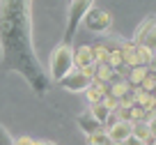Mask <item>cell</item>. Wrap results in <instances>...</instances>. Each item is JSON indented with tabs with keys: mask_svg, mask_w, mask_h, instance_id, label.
Masks as SVG:
<instances>
[{
	"mask_svg": "<svg viewBox=\"0 0 156 145\" xmlns=\"http://www.w3.org/2000/svg\"><path fill=\"white\" fill-rule=\"evenodd\" d=\"M0 69L23 76L37 97L51 90L48 72L34 51L32 0H0Z\"/></svg>",
	"mask_w": 156,
	"mask_h": 145,
	"instance_id": "6da1fadb",
	"label": "cell"
},
{
	"mask_svg": "<svg viewBox=\"0 0 156 145\" xmlns=\"http://www.w3.org/2000/svg\"><path fill=\"white\" fill-rule=\"evenodd\" d=\"M71 69H73V46H67V44L60 42L53 48L51 60H48V78L60 83Z\"/></svg>",
	"mask_w": 156,
	"mask_h": 145,
	"instance_id": "7a4b0ae2",
	"label": "cell"
},
{
	"mask_svg": "<svg viewBox=\"0 0 156 145\" xmlns=\"http://www.w3.org/2000/svg\"><path fill=\"white\" fill-rule=\"evenodd\" d=\"M94 7V0H71L69 5V16H67V28H64V37H62V44L71 46L73 37H76V30L80 28L85 14Z\"/></svg>",
	"mask_w": 156,
	"mask_h": 145,
	"instance_id": "3957f363",
	"label": "cell"
},
{
	"mask_svg": "<svg viewBox=\"0 0 156 145\" xmlns=\"http://www.w3.org/2000/svg\"><path fill=\"white\" fill-rule=\"evenodd\" d=\"M92 83H94V67H87V69H76L73 67L71 72L60 81V85L67 87L69 92H85Z\"/></svg>",
	"mask_w": 156,
	"mask_h": 145,
	"instance_id": "277c9868",
	"label": "cell"
},
{
	"mask_svg": "<svg viewBox=\"0 0 156 145\" xmlns=\"http://www.w3.org/2000/svg\"><path fill=\"white\" fill-rule=\"evenodd\" d=\"M83 25L90 30V32H97V35H101V32H108V30H110V25H112V16L108 14L106 9L92 7V9H90L87 14H85Z\"/></svg>",
	"mask_w": 156,
	"mask_h": 145,
	"instance_id": "5b68a950",
	"label": "cell"
},
{
	"mask_svg": "<svg viewBox=\"0 0 156 145\" xmlns=\"http://www.w3.org/2000/svg\"><path fill=\"white\" fill-rule=\"evenodd\" d=\"M94 51L92 46L83 44V46H73V67L76 69H87V67H94Z\"/></svg>",
	"mask_w": 156,
	"mask_h": 145,
	"instance_id": "8992f818",
	"label": "cell"
},
{
	"mask_svg": "<svg viewBox=\"0 0 156 145\" xmlns=\"http://www.w3.org/2000/svg\"><path fill=\"white\" fill-rule=\"evenodd\" d=\"M76 122H78V127H80V131H83L85 136H92V134H99V131H106V127H103L90 111L80 113V115L76 117Z\"/></svg>",
	"mask_w": 156,
	"mask_h": 145,
	"instance_id": "52a82bcc",
	"label": "cell"
},
{
	"mask_svg": "<svg viewBox=\"0 0 156 145\" xmlns=\"http://www.w3.org/2000/svg\"><path fill=\"white\" fill-rule=\"evenodd\" d=\"M106 134H108V138L115 140V143H124V140L131 136V122L129 120H117L115 125H110L106 129Z\"/></svg>",
	"mask_w": 156,
	"mask_h": 145,
	"instance_id": "ba28073f",
	"label": "cell"
},
{
	"mask_svg": "<svg viewBox=\"0 0 156 145\" xmlns=\"http://www.w3.org/2000/svg\"><path fill=\"white\" fill-rule=\"evenodd\" d=\"M131 136H136V138L145 140L147 145L156 140V138H151V134H149V125H147V122H131Z\"/></svg>",
	"mask_w": 156,
	"mask_h": 145,
	"instance_id": "9c48e42d",
	"label": "cell"
},
{
	"mask_svg": "<svg viewBox=\"0 0 156 145\" xmlns=\"http://www.w3.org/2000/svg\"><path fill=\"white\" fill-rule=\"evenodd\" d=\"M90 113H92V115L97 117V120L101 122L103 127H106V120L110 117V113H112V111H110V108H108L103 102H99V104H90Z\"/></svg>",
	"mask_w": 156,
	"mask_h": 145,
	"instance_id": "30bf717a",
	"label": "cell"
},
{
	"mask_svg": "<svg viewBox=\"0 0 156 145\" xmlns=\"http://www.w3.org/2000/svg\"><path fill=\"white\" fill-rule=\"evenodd\" d=\"M85 95H87V102L90 104H99V102H103V90H101V83H92V85L85 90Z\"/></svg>",
	"mask_w": 156,
	"mask_h": 145,
	"instance_id": "8fae6325",
	"label": "cell"
},
{
	"mask_svg": "<svg viewBox=\"0 0 156 145\" xmlns=\"http://www.w3.org/2000/svg\"><path fill=\"white\" fill-rule=\"evenodd\" d=\"M85 140H87V145H108V143H110V138H108L106 131H99V134L85 136Z\"/></svg>",
	"mask_w": 156,
	"mask_h": 145,
	"instance_id": "7c38bea8",
	"label": "cell"
},
{
	"mask_svg": "<svg viewBox=\"0 0 156 145\" xmlns=\"http://www.w3.org/2000/svg\"><path fill=\"white\" fill-rule=\"evenodd\" d=\"M0 145H14V138H12V134L5 129V127L0 125Z\"/></svg>",
	"mask_w": 156,
	"mask_h": 145,
	"instance_id": "4fadbf2b",
	"label": "cell"
},
{
	"mask_svg": "<svg viewBox=\"0 0 156 145\" xmlns=\"http://www.w3.org/2000/svg\"><path fill=\"white\" fill-rule=\"evenodd\" d=\"M14 145H39V140L32 136H19V138H14Z\"/></svg>",
	"mask_w": 156,
	"mask_h": 145,
	"instance_id": "5bb4252c",
	"label": "cell"
},
{
	"mask_svg": "<svg viewBox=\"0 0 156 145\" xmlns=\"http://www.w3.org/2000/svg\"><path fill=\"white\" fill-rule=\"evenodd\" d=\"M124 145H147V143L140 140V138H136V136H129V138L124 140Z\"/></svg>",
	"mask_w": 156,
	"mask_h": 145,
	"instance_id": "9a60e30c",
	"label": "cell"
},
{
	"mask_svg": "<svg viewBox=\"0 0 156 145\" xmlns=\"http://www.w3.org/2000/svg\"><path fill=\"white\" fill-rule=\"evenodd\" d=\"M147 125H149V134H151V138H156V117H154V120H149Z\"/></svg>",
	"mask_w": 156,
	"mask_h": 145,
	"instance_id": "2e32d148",
	"label": "cell"
},
{
	"mask_svg": "<svg viewBox=\"0 0 156 145\" xmlns=\"http://www.w3.org/2000/svg\"><path fill=\"white\" fill-rule=\"evenodd\" d=\"M39 145H58V143H53V140H39Z\"/></svg>",
	"mask_w": 156,
	"mask_h": 145,
	"instance_id": "e0dca14e",
	"label": "cell"
},
{
	"mask_svg": "<svg viewBox=\"0 0 156 145\" xmlns=\"http://www.w3.org/2000/svg\"><path fill=\"white\" fill-rule=\"evenodd\" d=\"M154 30H156V21H154Z\"/></svg>",
	"mask_w": 156,
	"mask_h": 145,
	"instance_id": "ac0fdd59",
	"label": "cell"
},
{
	"mask_svg": "<svg viewBox=\"0 0 156 145\" xmlns=\"http://www.w3.org/2000/svg\"><path fill=\"white\" fill-rule=\"evenodd\" d=\"M154 145H156V140H154Z\"/></svg>",
	"mask_w": 156,
	"mask_h": 145,
	"instance_id": "d6986e66",
	"label": "cell"
}]
</instances>
